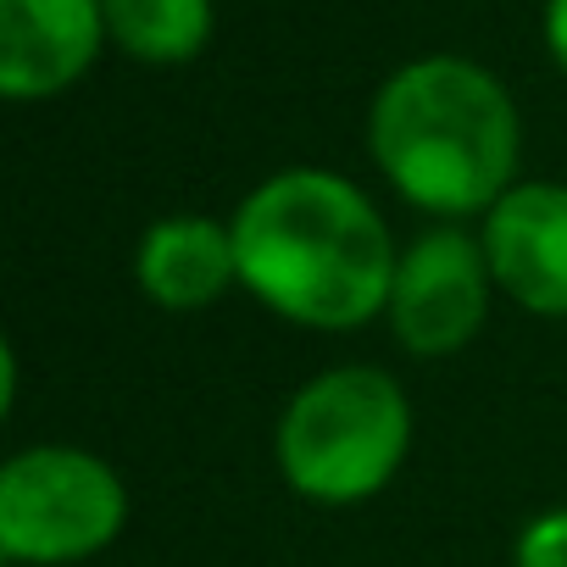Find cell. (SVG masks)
<instances>
[{"label":"cell","instance_id":"cell-7","mask_svg":"<svg viewBox=\"0 0 567 567\" xmlns=\"http://www.w3.org/2000/svg\"><path fill=\"white\" fill-rule=\"evenodd\" d=\"M106 45V0H0V95L56 101L90 79Z\"/></svg>","mask_w":567,"mask_h":567},{"label":"cell","instance_id":"cell-8","mask_svg":"<svg viewBox=\"0 0 567 567\" xmlns=\"http://www.w3.org/2000/svg\"><path fill=\"white\" fill-rule=\"evenodd\" d=\"M134 284L151 307L189 318L217 307L228 290H239V250L234 228L206 212H173L156 217L134 245Z\"/></svg>","mask_w":567,"mask_h":567},{"label":"cell","instance_id":"cell-2","mask_svg":"<svg viewBox=\"0 0 567 567\" xmlns=\"http://www.w3.org/2000/svg\"><path fill=\"white\" fill-rule=\"evenodd\" d=\"M368 156L406 206L440 223L489 217L517 184L523 117L484 62L434 51L401 62L373 90Z\"/></svg>","mask_w":567,"mask_h":567},{"label":"cell","instance_id":"cell-6","mask_svg":"<svg viewBox=\"0 0 567 567\" xmlns=\"http://www.w3.org/2000/svg\"><path fill=\"white\" fill-rule=\"evenodd\" d=\"M478 239L512 307L550 323L567 318V184L517 178L489 217H478Z\"/></svg>","mask_w":567,"mask_h":567},{"label":"cell","instance_id":"cell-9","mask_svg":"<svg viewBox=\"0 0 567 567\" xmlns=\"http://www.w3.org/2000/svg\"><path fill=\"white\" fill-rule=\"evenodd\" d=\"M217 0H106V40L140 68H184L212 45Z\"/></svg>","mask_w":567,"mask_h":567},{"label":"cell","instance_id":"cell-10","mask_svg":"<svg viewBox=\"0 0 567 567\" xmlns=\"http://www.w3.org/2000/svg\"><path fill=\"white\" fill-rule=\"evenodd\" d=\"M512 567H567V506L534 512L512 539Z\"/></svg>","mask_w":567,"mask_h":567},{"label":"cell","instance_id":"cell-3","mask_svg":"<svg viewBox=\"0 0 567 567\" xmlns=\"http://www.w3.org/2000/svg\"><path fill=\"white\" fill-rule=\"evenodd\" d=\"M412 456V401L395 373L340 362L312 373L278 412L272 462L312 506H362L395 484Z\"/></svg>","mask_w":567,"mask_h":567},{"label":"cell","instance_id":"cell-4","mask_svg":"<svg viewBox=\"0 0 567 567\" xmlns=\"http://www.w3.org/2000/svg\"><path fill=\"white\" fill-rule=\"evenodd\" d=\"M128 528L123 473L84 445H29L0 467V556L18 567H73Z\"/></svg>","mask_w":567,"mask_h":567},{"label":"cell","instance_id":"cell-5","mask_svg":"<svg viewBox=\"0 0 567 567\" xmlns=\"http://www.w3.org/2000/svg\"><path fill=\"white\" fill-rule=\"evenodd\" d=\"M495 296L501 290H495L484 239L462 223H434L412 245H401L384 323L406 357L440 362L467 351L484 334Z\"/></svg>","mask_w":567,"mask_h":567},{"label":"cell","instance_id":"cell-11","mask_svg":"<svg viewBox=\"0 0 567 567\" xmlns=\"http://www.w3.org/2000/svg\"><path fill=\"white\" fill-rule=\"evenodd\" d=\"M545 51L556 62V73L567 79V0H545Z\"/></svg>","mask_w":567,"mask_h":567},{"label":"cell","instance_id":"cell-1","mask_svg":"<svg viewBox=\"0 0 567 567\" xmlns=\"http://www.w3.org/2000/svg\"><path fill=\"white\" fill-rule=\"evenodd\" d=\"M239 290L272 318L351 334L384 318L401 245L373 195L334 167H278L228 217Z\"/></svg>","mask_w":567,"mask_h":567}]
</instances>
